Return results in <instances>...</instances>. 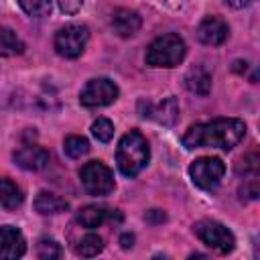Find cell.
Here are the masks:
<instances>
[{
  "mask_svg": "<svg viewBox=\"0 0 260 260\" xmlns=\"http://www.w3.org/2000/svg\"><path fill=\"white\" fill-rule=\"evenodd\" d=\"M225 173V165L221 158L217 156H201L197 160L191 162L189 167V177L193 181V185H197L199 189H215L219 185V181L223 179Z\"/></svg>",
  "mask_w": 260,
  "mask_h": 260,
  "instance_id": "6",
  "label": "cell"
},
{
  "mask_svg": "<svg viewBox=\"0 0 260 260\" xmlns=\"http://www.w3.org/2000/svg\"><path fill=\"white\" fill-rule=\"evenodd\" d=\"M132 242H134V236L132 234H122V238H120L122 248H132Z\"/></svg>",
  "mask_w": 260,
  "mask_h": 260,
  "instance_id": "29",
  "label": "cell"
},
{
  "mask_svg": "<svg viewBox=\"0 0 260 260\" xmlns=\"http://www.w3.org/2000/svg\"><path fill=\"white\" fill-rule=\"evenodd\" d=\"M24 51V43L18 35L6 26H0V57H14Z\"/></svg>",
  "mask_w": 260,
  "mask_h": 260,
  "instance_id": "18",
  "label": "cell"
},
{
  "mask_svg": "<svg viewBox=\"0 0 260 260\" xmlns=\"http://www.w3.org/2000/svg\"><path fill=\"white\" fill-rule=\"evenodd\" d=\"M91 134L95 140L100 142H110L112 136H114V124L108 120V118H98L93 124H91Z\"/></svg>",
  "mask_w": 260,
  "mask_h": 260,
  "instance_id": "23",
  "label": "cell"
},
{
  "mask_svg": "<svg viewBox=\"0 0 260 260\" xmlns=\"http://www.w3.org/2000/svg\"><path fill=\"white\" fill-rule=\"evenodd\" d=\"M87 39H89V32L83 24H65L63 28L57 30L55 35V51L65 57V59H75L83 53L85 45H87Z\"/></svg>",
  "mask_w": 260,
  "mask_h": 260,
  "instance_id": "7",
  "label": "cell"
},
{
  "mask_svg": "<svg viewBox=\"0 0 260 260\" xmlns=\"http://www.w3.org/2000/svg\"><path fill=\"white\" fill-rule=\"evenodd\" d=\"M246 134V124L240 118H217L203 124H193L181 138L187 150L219 148L232 150Z\"/></svg>",
  "mask_w": 260,
  "mask_h": 260,
  "instance_id": "1",
  "label": "cell"
},
{
  "mask_svg": "<svg viewBox=\"0 0 260 260\" xmlns=\"http://www.w3.org/2000/svg\"><path fill=\"white\" fill-rule=\"evenodd\" d=\"M57 4H59V10H61V12H65V14H75V12H79L83 0H57Z\"/></svg>",
  "mask_w": 260,
  "mask_h": 260,
  "instance_id": "25",
  "label": "cell"
},
{
  "mask_svg": "<svg viewBox=\"0 0 260 260\" xmlns=\"http://www.w3.org/2000/svg\"><path fill=\"white\" fill-rule=\"evenodd\" d=\"M110 215H112L110 209H106V207H102V205H85L83 209H79L77 221H79L83 228L93 230V228L102 225Z\"/></svg>",
  "mask_w": 260,
  "mask_h": 260,
  "instance_id": "17",
  "label": "cell"
},
{
  "mask_svg": "<svg viewBox=\"0 0 260 260\" xmlns=\"http://www.w3.org/2000/svg\"><path fill=\"white\" fill-rule=\"evenodd\" d=\"M116 98H118V85L108 77H95L83 85L79 93V104L85 108H102L116 102Z\"/></svg>",
  "mask_w": 260,
  "mask_h": 260,
  "instance_id": "8",
  "label": "cell"
},
{
  "mask_svg": "<svg viewBox=\"0 0 260 260\" xmlns=\"http://www.w3.org/2000/svg\"><path fill=\"white\" fill-rule=\"evenodd\" d=\"M140 114L144 118H150V120L162 124V126H173L179 118V102L175 95H169L158 104L140 102Z\"/></svg>",
  "mask_w": 260,
  "mask_h": 260,
  "instance_id": "9",
  "label": "cell"
},
{
  "mask_svg": "<svg viewBox=\"0 0 260 260\" xmlns=\"http://www.w3.org/2000/svg\"><path fill=\"white\" fill-rule=\"evenodd\" d=\"M148 158H150L148 142L138 130H130L120 138L116 148V162L122 175L136 177L148 165Z\"/></svg>",
  "mask_w": 260,
  "mask_h": 260,
  "instance_id": "2",
  "label": "cell"
},
{
  "mask_svg": "<svg viewBox=\"0 0 260 260\" xmlns=\"http://www.w3.org/2000/svg\"><path fill=\"white\" fill-rule=\"evenodd\" d=\"M26 252V240L14 225H0V258L14 260Z\"/></svg>",
  "mask_w": 260,
  "mask_h": 260,
  "instance_id": "11",
  "label": "cell"
},
{
  "mask_svg": "<svg viewBox=\"0 0 260 260\" xmlns=\"http://www.w3.org/2000/svg\"><path fill=\"white\" fill-rule=\"evenodd\" d=\"M230 6H234V8H244V6H250L252 2H256V0H225Z\"/></svg>",
  "mask_w": 260,
  "mask_h": 260,
  "instance_id": "28",
  "label": "cell"
},
{
  "mask_svg": "<svg viewBox=\"0 0 260 260\" xmlns=\"http://www.w3.org/2000/svg\"><path fill=\"white\" fill-rule=\"evenodd\" d=\"M193 232L195 236L205 244L209 246L211 250L219 252V254H228L234 250L236 246V238L234 234L219 221H213V219H201L193 225Z\"/></svg>",
  "mask_w": 260,
  "mask_h": 260,
  "instance_id": "4",
  "label": "cell"
},
{
  "mask_svg": "<svg viewBox=\"0 0 260 260\" xmlns=\"http://www.w3.org/2000/svg\"><path fill=\"white\" fill-rule=\"evenodd\" d=\"M79 179L83 189L89 195H108L114 191L116 183H114V175L110 171V167H106L102 160H89L81 167L79 171Z\"/></svg>",
  "mask_w": 260,
  "mask_h": 260,
  "instance_id": "5",
  "label": "cell"
},
{
  "mask_svg": "<svg viewBox=\"0 0 260 260\" xmlns=\"http://www.w3.org/2000/svg\"><path fill=\"white\" fill-rule=\"evenodd\" d=\"M185 41L177 32H167L148 45L144 59L148 67H177L185 59Z\"/></svg>",
  "mask_w": 260,
  "mask_h": 260,
  "instance_id": "3",
  "label": "cell"
},
{
  "mask_svg": "<svg viewBox=\"0 0 260 260\" xmlns=\"http://www.w3.org/2000/svg\"><path fill=\"white\" fill-rule=\"evenodd\" d=\"M35 209L43 215H53V213H61L67 209V201L55 193H49V191H41L37 197H35Z\"/></svg>",
  "mask_w": 260,
  "mask_h": 260,
  "instance_id": "16",
  "label": "cell"
},
{
  "mask_svg": "<svg viewBox=\"0 0 260 260\" xmlns=\"http://www.w3.org/2000/svg\"><path fill=\"white\" fill-rule=\"evenodd\" d=\"M87 150H89V142H87L85 136L73 134V136H67L65 142H63V152L69 158H79V156L87 154Z\"/></svg>",
  "mask_w": 260,
  "mask_h": 260,
  "instance_id": "20",
  "label": "cell"
},
{
  "mask_svg": "<svg viewBox=\"0 0 260 260\" xmlns=\"http://www.w3.org/2000/svg\"><path fill=\"white\" fill-rule=\"evenodd\" d=\"M14 162L24 171H41L49 162V152L39 144H24L12 154Z\"/></svg>",
  "mask_w": 260,
  "mask_h": 260,
  "instance_id": "12",
  "label": "cell"
},
{
  "mask_svg": "<svg viewBox=\"0 0 260 260\" xmlns=\"http://www.w3.org/2000/svg\"><path fill=\"white\" fill-rule=\"evenodd\" d=\"M185 85L191 93L207 95L211 91V73L203 65H197L185 75Z\"/></svg>",
  "mask_w": 260,
  "mask_h": 260,
  "instance_id": "14",
  "label": "cell"
},
{
  "mask_svg": "<svg viewBox=\"0 0 260 260\" xmlns=\"http://www.w3.org/2000/svg\"><path fill=\"white\" fill-rule=\"evenodd\" d=\"M37 256L43 260H51V258H61L63 250L59 246V242H55L53 238H41L37 242Z\"/></svg>",
  "mask_w": 260,
  "mask_h": 260,
  "instance_id": "21",
  "label": "cell"
},
{
  "mask_svg": "<svg viewBox=\"0 0 260 260\" xmlns=\"http://www.w3.org/2000/svg\"><path fill=\"white\" fill-rule=\"evenodd\" d=\"M230 35V26L228 22L221 18V16H205L199 26H197V39L203 43V45H209V47H217L221 45Z\"/></svg>",
  "mask_w": 260,
  "mask_h": 260,
  "instance_id": "10",
  "label": "cell"
},
{
  "mask_svg": "<svg viewBox=\"0 0 260 260\" xmlns=\"http://www.w3.org/2000/svg\"><path fill=\"white\" fill-rule=\"evenodd\" d=\"M142 20L138 16V12L130 10V8H118L112 14V28L120 35V37H132L138 32Z\"/></svg>",
  "mask_w": 260,
  "mask_h": 260,
  "instance_id": "13",
  "label": "cell"
},
{
  "mask_svg": "<svg viewBox=\"0 0 260 260\" xmlns=\"http://www.w3.org/2000/svg\"><path fill=\"white\" fill-rule=\"evenodd\" d=\"M240 193H242V199L246 197V199H256L258 197V181H256V177H252L242 189H240Z\"/></svg>",
  "mask_w": 260,
  "mask_h": 260,
  "instance_id": "26",
  "label": "cell"
},
{
  "mask_svg": "<svg viewBox=\"0 0 260 260\" xmlns=\"http://www.w3.org/2000/svg\"><path fill=\"white\" fill-rule=\"evenodd\" d=\"M144 219H146L148 223L156 225V223H162V221L167 219V215H165V211H160V209H150V211H146Z\"/></svg>",
  "mask_w": 260,
  "mask_h": 260,
  "instance_id": "27",
  "label": "cell"
},
{
  "mask_svg": "<svg viewBox=\"0 0 260 260\" xmlns=\"http://www.w3.org/2000/svg\"><path fill=\"white\" fill-rule=\"evenodd\" d=\"M22 189L10 179H0V207H4L6 211H14L22 205Z\"/></svg>",
  "mask_w": 260,
  "mask_h": 260,
  "instance_id": "15",
  "label": "cell"
},
{
  "mask_svg": "<svg viewBox=\"0 0 260 260\" xmlns=\"http://www.w3.org/2000/svg\"><path fill=\"white\" fill-rule=\"evenodd\" d=\"M18 4L32 18H43L51 12V0H18Z\"/></svg>",
  "mask_w": 260,
  "mask_h": 260,
  "instance_id": "22",
  "label": "cell"
},
{
  "mask_svg": "<svg viewBox=\"0 0 260 260\" xmlns=\"http://www.w3.org/2000/svg\"><path fill=\"white\" fill-rule=\"evenodd\" d=\"M258 169H260V156H258V152L246 154L236 165V171L238 173H244V175H250V177H256L258 175Z\"/></svg>",
  "mask_w": 260,
  "mask_h": 260,
  "instance_id": "24",
  "label": "cell"
},
{
  "mask_svg": "<svg viewBox=\"0 0 260 260\" xmlns=\"http://www.w3.org/2000/svg\"><path fill=\"white\" fill-rule=\"evenodd\" d=\"M104 250V242L98 234H87L79 240V244L75 246V252L83 258H91V256H98L100 252Z\"/></svg>",
  "mask_w": 260,
  "mask_h": 260,
  "instance_id": "19",
  "label": "cell"
}]
</instances>
